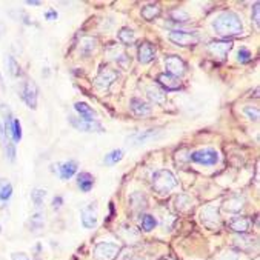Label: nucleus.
Instances as JSON below:
<instances>
[{
  "label": "nucleus",
  "instance_id": "obj_1",
  "mask_svg": "<svg viewBox=\"0 0 260 260\" xmlns=\"http://www.w3.org/2000/svg\"><path fill=\"white\" fill-rule=\"evenodd\" d=\"M213 29L216 31L217 36L220 37H234V36H239L243 32V25H242V20L240 17L233 13V11H223L220 13L214 22H213Z\"/></svg>",
  "mask_w": 260,
  "mask_h": 260
},
{
  "label": "nucleus",
  "instance_id": "obj_2",
  "mask_svg": "<svg viewBox=\"0 0 260 260\" xmlns=\"http://www.w3.org/2000/svg\"><path fill=\"white\" fill-rule=\"evenodd\" d=\"M176 186H177V179L174 177V174L171 171L159 170V171L154 173V176H152V188L157 194H160V196L170 194Z\"/></svg>",
  "mask_w": 260,
  "mask_h": 260
},
{
  "label": "nucleus",
  "instance_id": "obj_3",
  "mask_svg": "<svg viewBox=\"0 0 260 260\" xmlns=\"http://www.w3.org/2000/svg\"><path fill=\"white\" fill-rule=\"evenodd\" d=\"M189 159L196 164L205 165V167H213L216 164H219V152L213 148H205V149H199L191 152Z\"/></svg>",
  "mask_w": 260,
  "mask_h": 260
},
{
  "label": "nucleus",
  "instance_id": "obj_4",
  "mask_svg": "<svg viewBox=\"0 0 260 260\" xmlns=\"http://www.w3.org/2000/svg\"><path fill=\"white\" fill-rule=\"evenodd\" d=\"M120 252L117 243L113 242H100L94 249V257L97 260H114Z\"/></svg>",
  "mask_w": 260,
  "mask_h": 260
},
{
  "label": "nucleus",
  "instance_id": "obj_5",
  "mask_svg": "<svg viewBox=\"0 0 260 260\" xmlns=\"http://www.w3.org/2000/svg\"><path fill=\"white\" fill-rule=\"evenodd\" d=\"M168 39L179 46H192L199 43V36L194 32H186V31H180V29H174L170 32Z\"/></svg>",
  "mask_w": 260,
  "mask_h": 260
},
{
  "label": "nucleus",
  "instance_id": "obj_6",
  "mask_svg": "<svg viewBox=\"0 0 260 260\" xmlns=\"http://www.w3.org/2000/svg\"><path fill=\"white\" fill-rule=\"evenodd\" d=\"M165 70L168 74L179 79L186 74V63L179 56H168L165 59Z\"/></svg>",
  "mask_w": 260,
  "mask_h": 260
},
{
  "label": "nucleus",
  "instance_id": "obj_7",
  "mask_svg": "<svg viewBox=\"0 0 260 260\" xmlns=\"http://www.w3.org/2000/svg\"><path fill=\"white\" fill-rule=\"evenodd\" d=\"M162 136L160 129H146V131H140L136 134H131L128 137V143H131L133 146H139V145H145L151 140H155Z\"/></svg>",
  "mask_w": 260,
  "mask_h": 260
},
{
  "label": "nucleus",
  "instance_id": "obj_8",
  "mask_svg": "<svg viewBox=\"0 0 260 260\" xmlns=\"http://www.w3.org/2000/svg\"><path fill=\"white\" fill-rule=\"evenodd\" d=\"M231 49H233V42H230V40H217V42H211L210 45H208L210 54L217 57L219 60L226 59Z\"/></svg>",
  "mask_w": 260,
  "mask_h": 260
},
{
  "label": "nucleus",
  "instance_id": "obj_9",
  "mask_svg": "<svg viewBox=\"0 0 260 260\" xmlns=\"http://www.w3.org/2000/svg\"><path fill=\"white\" fill-rule=\"evenodd\" d=\"M116 79H117V73H116L113 68L105 67V68H102V70L99 71V74H97L94 83H95V86L100 88V89H108V88L113 85V82H116Z\"/></svg>",
  "mask_w": 260,
  "mask_h": 260
},
{
  "label": "nucleus",
  "instance_id": "obj_10",
  "mask_svg": "<svg viewBox=\"0 0 260 260\" xmlns=\"http://www.w3.org/2000/svg\"><path fill=\"white\" fill-rule=\"evenodd\" d=\"M37 97H39L37 85H36L32 80L25 82L23 89H22V99L25 100V103H26V105H28L31 110H36V108H37Z\"/></svg>",
  "mask_w": 260,
  "mask_h": 260
},
{
  "label": "nucleus",
  "instance_id": "obj_11",
  "mask_svg": "<svg viewBox=\"0 0 260 260\" xmlns=\"http://www.w3.org/2000/svg\"><path fill=\"white\" fill-rule=\"evenodd\" d=\"M80 219H82L83 228H86V230H91L97 225V203L95 202L89 203L86 208H83Z\"/></svg>",
  "mask_w": 260,
  "mask_h": 260
},
{
  "label": "nucleus",
  "instance_id": "obj_12",
  "mask_svg": "<svg viewBox=\"0 0 260 260\" xmlns=\"http://www.w3.org/2000/svg\"><path fill=\"white\" fill-rule=\"evenodd\" d=\"M70 123L79 129V131H83V133H103V126L94 120V122H88V120H83V119H76V117H70Z\"/></svg>",
  "mask_w": 260,
  "mask_h": 260
},
{
  "label": "nucleus",
  "instance_id": "obj_13",
  "mask_svg": "<svg viewBox=\"0 0 260 260\" xmlns=\"http://www.w3.org/2000/svg\"><path fill=\"white\" fill-rule=\"evenodd\" d=\"M137 56H139V62L146 65L155 59V49L149 42H142L137 49Z\"/></svg>",
  "mask_w": 260,
  "mask_h": 260
},
{
  "label": "nucleus",
  "instance_id": "obj_14",
  "mask_svg": "<svg viewBox=\"0 0 260 260\" xmlns=\"http://www.w3.org/2000/svg\"><path fill=\"white\" fill-rule=\"evenodd\" d=\"M202 222L208 226V228H216L219 225V214H217V208L216 206H208L202 211L200 214Z\"/></svg>",
  "mask_w": 260,
  "mask_h": 260
},
{
  "label": "nucleus",
  "instance_id": "obj_15",
  "mask_svg": "<svg viewBox=\"0 0 260 260\" xmlns=\"http://www.w3.org/2000/svg\"><path fill=\"white\" fill-rule=\"evenodd\" d=\"M157 82H159V85L164 86L167 91H176V89L182 88L180 79H177V77H174V76H171V74H168V73L159 74V76H157Z\"/></svg>",
  "mask_w": 260,
  "mask_h": 260
},
{
  "label": "nucleus",
  "instance_id": "obj_16",
  "mask_svg": "<svg viewBox=\"0 0 260 260\" xmlns=\"http://www.w3.org/2000/svg\"><path fill=\"white\" fill-rule=\"evenodd\" d=\"M251 225H252V220L249 217H234L231 222H230V228L236 233H240V234H246L249 230H251Z\"/></svg>",
  "mask_w": 260,
  "mask_h": 260
},
{
  "label": "nucleus",
  "instance_id": "obj_17",
  "mask_svg": "<svg viewBox=\"0 0 260 260\" xmlns=\"http://www.w3.org/2000/svg\"><path fill=\"white\" fill-rule=\"evenodd\" d=\"M131 111L136 114V116H149L152 113V107L149 105V103H146L145 100L142 99H133L131 100Z\"/></svg>",
  "mask_w": 260,
  "mask_h": 260
},
{
  "label": "nucleus",
  "instance_id": "obj_18",
  "mask_svg": "<svg viewBox=\"0 0 260 260\" xmlns=\"http://www.w3.org/2000/svg\"><path fill=\"white\" fill-rule=\"evenodd\" d=\"M74 110L80 114V117H82L83 120L94 122L95 117H97L95 111L88 105V103H85V102H76V103H74Z\"/></svg>",
  "mask_w": 260,
  "mask_h": 260
},
{
  "label": "nucleus",
  "instance_id": "obj_19",
  "mask_svg": "<svg viewBox=\"0 0 260 260\" xmlns=\"http://www.w3.org/2000/svg\"><path fill=\"white\" fill-rule=\"evenodd\" d=\"M76 173H77V162H74V160H68L65 164L59 165V174H60V179H63V180L71 179Z\"/></svg>",
  "mask_w": 260,
  "mask_h": 260
},
{
  "label": "nucleus",
  "instance_id": "obj_20",
  "mask_svg": "<svg viewBox=\"0 0 260 260\" xmlns=\"http://www.w3.org/2000/svg\"><path fill=\"white\" fill-rule=\"evenodd\" d=\"M77 185L83 192H89L94 186V177L89 173H80L77 176Z\"/></svg>",
  "mask_w": 260,
  "mask_h": 260
},
{
  "label": "nucleus",
  "instance_id": "obj_21",
  "mask_svg": "<svg viewBox=\"0 0 260 260\" xmlns=\"http://www.w3.org/2000/svg\"><path fill=\"white\" fill-rule=\"evenodd\" d=\"M162 14V10L159 5H146L142 8V17L148 22L154 20V19H157L159 16Z\"/></svg>",
  "mask_w": 260,
  "mask_h": 260
},
{
  "label": "nucleus",
  "instance_id": "obj_22",
  "mask_svg": "<svg viewBox=\"0 0 260 260\" xmlns=\"http://www.w3.org/2000/svg\"><path fill=\"white\" fill-rule=\"evenodd\" d=\"M146 94H148V97L154 103H157V105H162V103H165V92L162 89H159L157 86H148Z\"/></svg>",
  "mask_w": 260,
  "mask_h": 260
},
{
  "label": "nucleus",
  "instance_id": "obj_23",
  "mask_svg": "<svg viewBox=\"0 0 260 260\" xmlns=\"http://www.w3.org/2000/svg\"><path fill=\"white\" fill-rule=\"evenodd\" d=\"M117 37H119V40H120L123 45H126V46H129V45H133V43L136 42V34H134V31L129 29V28H122V29L119 31Z\"/></svg>",
  "mask_w": 260,
  "mask_h": 260
},
{
  "label": "nucleus",
  "instance_id": "obj_24",
  "mask_svg": "<svg viewBox=\"0 0 260 260\" xmlns=\"http://www.w3.org/2000/svg\"><path fill=\"white\" fill-rule=\"evenodd\" d=\"M11 196H13V185L5 179H0V200L7 202L10 200Z\"/></svg>",
  "mask_w": 260,
  "mask_h": 260
},
{
  "label": "nucleus",
  "instance_id": "obj_25",
  "mask_svg": "<svg viewBox=\"0 0 260 260\" xmlns=\"http://www.w3.org/2000/svg\"><path fill=\"white\" fill-rule=\"evenodd\" d=\"M122 159H123V151L122 149H114V151H111L110 154L105 155V159H103V164H105V165H116Z\"/></svg>",
  "mask_w": 260,
  "mask_h": 260
},
{
  "label": "nucleus",
  "instance_id": "obj_26",
  "mask_svg": "<svg viewBox=\"0 0 260 260\" xmlns=\"http://www.w3.org/2000/svg\"><path fill=\"white\" fill-rule=\"evenodd\" d=\"M155 225H157V220H155V217L151 214H145L140 220V226L143 231H151L155 228Z\"/></svg>",
  "mask_w": 260,
  "mask_h": 260
},
{
  "label": "nucleus",
  "instance_id": "obj_27",
  "mask_svg": "<svg viewBox=\"0 0 260 260\" xmlns=\"http://www.w3.org/2000/svg\"><path fill=\"white\" fill-rule=\"evenodd\" d=\"M11 136L14 142H20L22 140V125L17 119H13V126H11Z\"/></svg>",
  "mask_w": 260,
  "mask_h": 260
},
{
  "label": "nucleus",
  "instance_id": "obj_28",
  "mask_svg": "<svg viewBox=\"0 0 260 260\" xmlns=\"http://www.w3.org/2000/svg\"><path fill=\"white\" fill-rule=\"evenodd\" d=\"M45 197H46V191H45V189H34V191L31 192V199H32V202H34V205H36L37 208L42 206Z\"/></svg>",
  "mask_w": 260,
  "mask_h": 260
},
{
  "label": "nucleus",
  "instance_id": "obj_29",
  "mask_svg": "<svg viewBox=\"0 0 260 260\" xmlns=\"http://www.w3.org/2000/svg\"><path fill=\"white\" fill-rule=\"evenodd\" d=\"M252 59V54H251V51L246 49V48H240L239 49V53H237V60L240 63H248L249 60Z\"/></svg>",
  "mask_w": 260,
  "mask_h": 260
},
{
  "label": "nucleus",
  "instance_id": "obj_30",
  "mask_svg": "<svg viewBox=\"0 0 260 260\" xmlns=\"http://www.w3.org/2000/svg\"><path fill=\"white\" fill-rule=\"evenodd\" d=\"M8 67H10V74L13 77H19L20 76V67H19V63L16 62L14 57H8Z\"/></svg>",
  "mask_w": 260,
  "mask_h": 260
},
{
  "label": "nucleus",
  "instance_id": "obj_31",
  "mask_svg": "<svg viewBox=\"0 0 260 260\" xmlns=\"http://www.w3.org/2000/svg\"><path fill=\"white\" fill-rule=\"evenodd\" d=\"M260 4L258 2H255L254 4V8H252V22H254V25H255V28L258 29V26H260Z\"/></svg>",
  "mask_w": 260,
  "mask_h": 260
},
{
  "label": "nucleus",
  "instance_id": "obj_32",
  "mask_svg": "<svg viewBox=\"0 0 260 260\" xmlns=\"http://www.w3.org/2000/svg\"><path fill=\"white\" fill-rule=\"evenodd\" d=\"M171 17H173V20H174V22H186V20H188V14H186V13H183L182 10H176V11H173V13H171Z\"/></svg>",
  "mask_w": 260,
  "mask_h": 260
},
{
  "label": "nucleus",
  "instance_id": "obj_33",
  "mask_svg": "<svg viewBox=\"0 0 260 260\" xmlns=\"http://www.w3.org/2000/svg\"><path fill=\"white\" fill-rule=\"evenodd\" d=\"M243 113L254 122L258 120V108H251V107H245L243 108Z\"/></svg>",
  "mask_w": 260,
  "mask_h": 260
},
{
  "label": "nucleus",
  "instance_id": "obj_34",
  "mask_svg": "<svg viewBox=\"0 0 260 260\" xmlns=\"http://www.w3.org/2000/svg\"><path fill=\"white\" fill-rule=\"evenodd\" d=\"M7 157H8L10 162H14L16 160V146L11 142L7 143Z\"/></svg>",
  "mask_w": 260,
  "mask_h": 260
},
{
  "label": "nucleus",
  "instance_id": "obj_35",
  "mask_svg": "<svg viewBox=\"0 0 260 260\" xmlns=\"http://www.w3.org/2000/svg\"><path fill=\"white\" fill-rule=\"evenodd\" d=\"M31 226H32V228H37V230L43 226L42 214H34V216L31 217Z\"/></svg>",
  "mask_w": 260,
  "mask_h": 260
},
{
  "label": "nucleus",
  "instance_id": "obj_36",
  "mask_svg": "<svg viewBox=\"0 0 260 260\" xmlns=\"http://www.w3.org/2000/svg\"><path fill=\"white\" fill-rule=\"evenodd\" d=\"M11 258L13 260H29V257L23 252H14V254H11Z\"/></svg>",
  "mask_w": 260,
  "mask_h": 260
},
{
  "label": "nucleus",
  "instance_id": "obj_37",
  "mask_svg": "<svg viewBox=\"0 0 260 260\" xmlns=\"http://www.w3.org/2000/svg\"><path fill=\"white\" fill-rule=\"evenodd\" d=\"M45 19L46 20H56L57 19V13L54 10H49V11L45 13Z\"/></svg>",
  "mask_w": 260,
  "mask_h": 260
},
{
  "label": "nucleus",
  "instance_id": "obj_38",
  "mask_svg": "<svg viewBox=\"0 0 260 260\" xmlns=\"http://www.w3.org/2000/svg\"><path fill=\"white\" fill-rule=\"evenodd\" d=\"M62 203H63V199H62L60 196H57V197L53 199V206H54V208H60Z\"/></svg>",
  "mask_w": 260,
  "mask_h": 260
},
{
  "label": "nucleus",
  "instance_id": "obj_39",
  "mask_svg": "<svg viewBox=\"0 0 260 260\" xmlns=\"http://www.w3.org/2000/svg\"><path fill=\"white\" fill-rule=\"evenodd\" d=\"M4 139H5V129H4L2 123H0V143L4 142Z\"/></svg>",
  "mask_w": 260,
  "mask_h": 260
},
{
  "label": "nucleus",
  "instance_id": "obj_40",
  "mask_svg": "<svg viewBox=\"0 0 260 260\" xmlns=\"http://www.w3.org/2000/svg\"><path fill=\"white\" fill-rule=\"evenodd\" d=\"M26 4H28V5H32V7H39V5H40V2H37V0H28Z\"/></svg>",
  "mask_w": 260,
  "mask_h": 260
},
{
  "label": "nucleus",
  "instance_id": "obj_41",
  "mask_svg": "<svg viewBox=\"0 0 260 260\" xmlns=\"http://www.w3.org/2000/svg\"><path fill=\"white\" fill-rule=\"evenodd\" d=\"M220 260H239L236 255H225V257H222Z\"/></svg>",
  "mask_w": 260,
  "mask_h": 260
},
{
  "label": "nucleus",
  "instance_id": "obj_42",
  "mask_svg": "<svg viewBox=\"0 0 260 260\" xmlns=\"http://www.w3.org/2000/svg\"><path fill=\"white\" fill-rule=\"evenodd\" d=\"M164 260H173L171 257H167V258H164Z\"/></svg>",
  "mask_w": 260,
  "mask_h": 260
},
{
  "label": "nucleus",
  "instance_id": "obj_43",
  "mask_svg": "<svg viewBox=\"0 0 260 260\" xmlns=\"http://www.w3.org/2000/svg\"><path fill=\"white\" fill-rule=\"evenodd\" d=\"M0 82H2V79H0Z\"/></svg>",
  "mask_w": 260,
  "mask_h": 260
},
{
  "label": "nucleus",
  "instance_id": "obj_44",
  "mask_svg": "<svg viewBox=\"0 0 260 260\" xmlns=\"http://www.w3.org/2000/svg\"><path fill=\"white\" fill-rule=\"evenodd\" d=\"M0 230H2V228H0Z\"/></svg>",
  "mask_w": 260,
  "mask_h": 260
}]
</instances>
